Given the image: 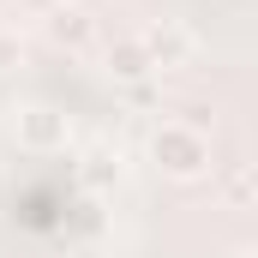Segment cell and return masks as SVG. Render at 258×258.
<instances>
[{"label": "cell", "instance_id": "obj_1", "mask_svg": "<svg viewBox=\"0 0 258 258\" xmlns=\"http://www.w3.org/2000/svg\"><path fill=\"white\" fill-rule=\"evenodd\" d=\"M150 162L168 180H204L210 174V138L192 120H162V126L150 132Z\"/></svg>", "mask_w": 258, "mask_h": 258}, {"label": "cell", "instance_id": "obj_2", "mask_svg": "<svg viewBox=\"0 0 258 258\" xmlns=\"http://www.w3.org/2000/svg\"><path fill=\"white\" fill-rule=\"evenodd\" d=\"M66 138H72V120H66L54 102H30V108H18V144H24V150L48 156V150H66Z\"/></svg>", "mask_w": 258, "mask_h": 258}, {"label": "cell", "instance_id": "obj_3", "mask_svg": "<svg viewBox=\"0 0 258 258\" xmlns=\"http://www.w3.org/2000/svg\"><path fill=\"white\" fill-rule=\"evenodd\" d=\"M138 42H144V54H150L156 72H162V66H192V54H198V36L180 24V18H156Z\"/></svg>", "mask_w": 258, "mask_h": 258}, {"label": "cell", "instance_id": "obj_4", "mask_svg": "<svg viewBox=\"0 0 258 258\" xmlns=\"http://www.w3.org/2000/svg\"><path fill=\"white\" fill-rule=\"evenodd\" d=\"M48 42L54 48H66V54H84V48H96V18L84 12V6H54L48 12Z\"/></svg>", "mask_w": 258, "mask_h": 258}, {"label": "cell", "instance_id": "obj_5", "mask_svg": "<svg viewBox=\"0 0 258 258\" xmlns=\"http://www.w3.org/2000/svg\"><path fill=\"white\" fill-rule=\"evenodd\" d=\"M102 72H108L114 84H144V78H156V66H150V54H144L138 36H114V42L102 48Z\"/></svg>", "mask_w": 258, "mask_h": 258}, {"label": "cell", "instance_id": "obj_6", "mask_svg": "<svg viewBox=\"0 0 258 258\" xmlns=\"http://www.w3.org/2000/svg\"><path fill=\"white\" fill-rule=\"evenodd\" d=\"M78 180H84L90 192H108V186H120V156H114V150H84V162H78Z\"/></svg>", "mask_w": 258, "mask_h": 258}, {"label": "cell", "instance_id": "obj_7", "mask_svg": "<svg viewBox=\"0 0 258 258\" xmlns=\"http://www.w3.org/2000/svg\"><path fill=\"white\" fill-rule=\"evenodd\" d=\"M252 198H258V174H252V162H240L228 174V204L234 210H252Z\"/></svg>", "mask_w": 258, "mask_h": 258}]
</instances>
